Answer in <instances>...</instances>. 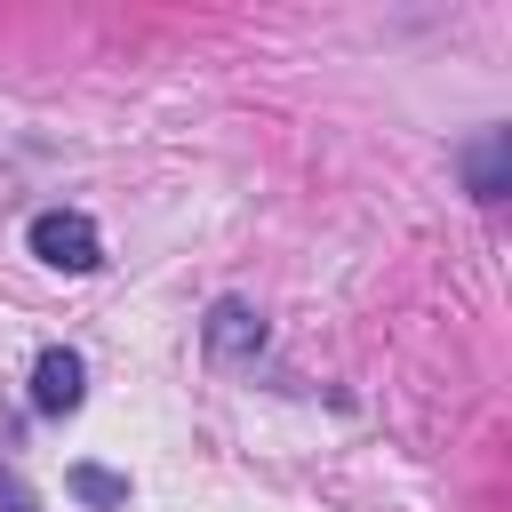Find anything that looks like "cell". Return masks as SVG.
<instances>
[{
    "label": "cell",
    "instance_id": "4",
    "mask_svg": "<svg viewBox=\"0 0 512 512\" xmlns=\"http://www.w3.org/2000/svg\"><path fill=\"white\" fill-rule=\"evenodd\" d=\"M72 496H88V504H104V512H120V504H128V480H112V472H96V464H80V472H72Z\"/></svg>",
    "mask_w": 512,
    "mask_h": 512
},
{
    "label": "cell",
    "instance_id": "2",
    "mask_svg": "<svg viewBox=\"0 0 512 512\" xmlns=\"http://www.w3.org/2000/svg\"><path fill=\"white\" fill-rule=\"evenodd\" d=\"M80 392H88V376H80V352L48 344V352L32 360V408H40V416H72V408H80Z\"/></svg>",
    "mask_w": 512,
    "mask_h": 512
},
{
    "label": "cell",
    "instance_id": "1",
    "mask_svg": "<svg viewBox=\"0 0 512 512\" xmlns=\"http://www.w3.org/2000/svg\"><path fill=\"white\" fill-rule=\"evenodd\" d=\"M32 256L56 264V272H96L104 264V240H96V224L80 208H40L32 216Z\"/></svg>",
    "mask_w": 512,
    "mask_h": 512
},
{
    "label": "cell",
    "instance_id": "3",
    "mask_svg": "<svg viewBox=\"0 0 512 512\" xmlns=\"http://www.w3.org/2000/svg\"><path fill=\"white\" fill-rule=\"evenodd\" d=\"M208 344H216V352H240V344H264V328H256L240 304H216V320H208Z\"/></svg>",
    "mask_w": 512,
    "mask_h": 512
}]
</instances>
